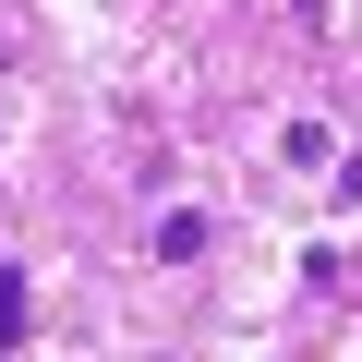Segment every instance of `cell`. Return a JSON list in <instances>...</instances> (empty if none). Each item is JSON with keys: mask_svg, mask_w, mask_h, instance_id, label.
<instances>
[{"mask_svg": "<svg viewBox=\"0 0 362 362\" xmlns=\"http://www.w3.org/2000/svg\"><path fill=\"white\" fill-rule=\"evenodd\" d=\"M25 314H37V290H25V266H0V338H25Z\"/></svg>", "mask_w": 362, "mask_h": 362, "instance_id": "obj_2", "label": "cell"}, {"mask_svg": "<svg viewBox=\"0 0 362 362\" xmlns=\"http://www.w3.org/2000/svg\"><path fill=\"white\" fill-rule=\"evenodd\" d=\"M206 254V218H157V266H194Z\"/></svg>", "mask_w": 362, "mask_h": 362, "instance_id": "obj_1", "label": "cell"}]
</instances>
